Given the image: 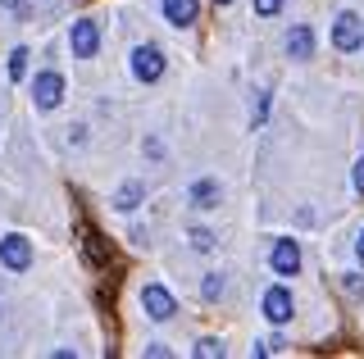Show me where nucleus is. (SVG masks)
I'll return each instance as SVG.
<instances>
[{
    "instance_id": "24",
    "label": "nucleus",
    "mask_w": 364,
    "mask_h": 359,
    "mask_svg": "<svg viewBox=\"0 0 364 359\" xmlns=\"http://www.w3.org/2000/svg\"><path fill=\"white\" fill-rule=\"evenodd\" d=\"M214 5H232V0H214Z\"/></svg>"
},
{
    "instance_id": "15",
    "label": "nucleus",
    "mask_w": 364,
    "mask_h": 359,
    "mask_svg": "<svg viewBox=\"0 0 364 359\" xmlns=\"http://www.w3.org/2000/svg\"><path fill=\"white\" fill-rule=\"evenodd\" d=\"M196 359H223V341H214V336L196 341Z\"/></svg>"
},
{
    "instance_id": "13",
    "label": "nucleus",
    "mask_w": 364,
    "mask_h": 359,
    "mask_svg": "<svg viewBox=\"0 0 364 359\" xmlns=\"http://www.w3.org/2000/svg\"><path fill=\"white\" fill-rule=\"evenodd\" d=\"M141 196H146V187H141V182H123V187H119V196H114V209L132 214V209L141 205Z\"/></svg>"
},
{
    "instance_id": "21",
    "label": "nucleus",
    "mask_w": 364,
    "mask_h": 359,
    "mask_svg": "<svg viewBox=\"0 0 364 359\" xmlns=\"http://www.w3.org/2000/svg\"><path fill=\"white\" fill-rule=\"evenodd\" d=\"M350 182H355V192L364 196V160H355V173H350Z\"/></svg>"
},
{
    "instance_id": "2",
    "label": "nucleus",
    "mask_w": 364,
    "mask_h": 359,
    "mask_svg": "<svg viewBox=\"0 0 364 359\" xmlns=\"http://www.w3.org/2000/svg\"><path fill=\"white\" fill-rule=\"evenodd\" d=\"M333 46H337L341 55H350V50L364 46V18L355 14V9H341V14H337V23H333Z\"/></svg>"
},
{
    "instance_id": "18",
    "label": "nucleus",
    "mask_w": 364,
    "mask_h": 359,
    "mask_svg": "<svg viewBox=\"0 0 364 359\" xmlns=\"http://www.w3.org/2000/svg\"><path fill=\"white\" fill-rule=\"evenodd\" d=\"M341 287H346V296H364V277L360 273H346V277H341Z\"/></svg>"
},
{
    "instance_id": "12",
    "label": "nucleus",
    "mask_w": 364,
    "mask_h": 359,
    "mask_svg": "<svg viewBox=\"0 0 364 359\" xmlns=\"http://www.w3.org/2000/svg\"><path fill=\"white\" fill-rule=\"evenodd\" d=\"M287 55H291V60H310V55H314V32H310V23H296L287 32Z\"/></svg>"
},
{
    "instance_id": "20",
    "label": "nucleus",
    "mask_w": 364,
    "mask_h": 359,
    "mask_svg": "<svg viewBox=\"0 0 364 359\" xmlns=\"http://www.w3.org/2000/svg\"><path fill=\"white\" fill-rule=\"evenodd\" d=\"M278 9H282V0H255V14L259 18H273Z\"/></svg>"
},
{
    "instance_id": "8",
    "label": "nucleus",
    "mask_w": 364,
    "mask_h": 359,
    "mask_svg": "<svg viewBox=\"0 0 364 359\" xmlns=\"http://www.w3.org/2000/svg\"><path fill=\"white\" fill-rule=\"evenodd\" d=\"M291 314H296L291 291L287 287H269L264 291V319L273 323V328H282V323H291Z\"/></svg>"
},
{
    "instance_id": "5",
    "label": "nucleus",
    "mask_w": 364,
    "mask_h": 359,
    "mask_svg": "<svg viewBox=\"0 0 364 359\" xmlns=\"http://www.w3.org/2000/svg\"><path fill=\"white\" fill-rule=\"evenodd\" d=\"M60 100H64V77L55 69H46V73L32 77V105H37V109H55Z\"/></svg>"
},
{
    "instance_id": "9",
    "label": "nucleus",
    "mask_w": 364,
    "mask_h": 359,
    "mask_svg": "<svg viewBox=\"0 0 364 359\" xmlns=\"http://www.w3.org/2000/svg\"><path fill=\"white\" fill-rule=\"evenodd\" d=\"M77 241H82V260L91 268H105L109 264V245H105V237H100L91 223H77Z\"/></svg>"
},
{
    "instance_id": "4",
    "label": "nucleus",
    "mask_w": 364,
    "mask_h": 359,
    "mask_svg": "<svg viewBox=\"0 0 364 359\" xmlns=\"http://www.w3.org/2000/svg\"><path fill=\"white\" fill-rule=\"evenodd\" d=\"M68 46H73L77 60H91V55L100 50V28H96V18H73V28H68Z\"/></svg>"
},
{
    "instance_id": "7",
    "label": "nucleus",
    "mask_w": 364,
    "mask_h": 359,
    "mask_svg": "<svg viewBox=\"0 0 364 359\" xmlns=\"http://www.w3.org/2000/svg\"><path fill=\"white\" fill-rule=\"evenodd\" d=\"M132 77L136 82H159V77H164V50L159 46H136L132 50Z\"/></svg>"
},
{
    "instance_id": "1",
    "label": "nucleus",
    "mask_w": 364,
    "mask_h": 359,
    "mask_svg": "<svg viewBox=\"0 0 364 359\" xmlns=\"http://www.w3.org/2000/svg\"><path fill=\"white\" fill-rule=\"evenodd\" d=\"M32 260H37V255H32V241L23 237V232H5V237H0V264H5L9 273H28Z\"/></svg>"
},
{
    "instance_id": "23",
    "label": "nucleus",
    "mask_w": 364,
    "mask_h": 359,
    "mask_svg": "<svg viewBox=\"0 0 364 359\" xmlns=\"http://www.w3.org/2000/svg\"><path fill=\"white\" fill-rule=\"evenodd\" d=\"M355 260L364 264V232H360V237H355Z\"/></svg>"
},
{
    "instance_id": "22",
    "label": "nucleus",
    "mask_w": 364,
    "mask_h": 359,
    "mask_svg": "<svg viewBox=\"0 0 364 359\" xmlns=\"http://www.w3.org/2000/svg\"><path fill=\"white\" fill-rule=\"evenodd\" d=\"M0 5H5V9H14V14H28V5H23V0H0Z\"/></svg>"
},
{
    "instance_id": "16",
    "label": "nucleus",
    "mask_w": 364,
    "mask_h": 359,
    "mask_svg": "<svg viewBox=\"0 0 364 359\" xmlns=\"http://www.w3.org/2000/svg\"><path fill=\"white\" fill-rule=\"evenodd\" d=\"M200 296H205V300L223 296V277H219V273H205V282H200Z\"/></svg>"
},
{
    "instance_id": "14",
    "label": "nucleus",
    "mask_w": 364,
    "mask_h": 359,
    "mask_svg": "<svg viewBox=\"0 0 364 359\" xmlns=\"http://www.w3.org/2000/svg\"><path fill=\"white\" fill-rule=\"evenodd\" d=\"M9 77H14V82H23V77H28V50H9Z\"/></svg>"
},
{
    "instance_id": "11",
    "label": "nucleus",
    "mask_w": 364,
    "mask_h": 359,
    "mask_svg": "<svg viewBox=\"0 0 364 359\" xmlns=\"http://www.w3.org/2000/svg\"><path fill=\"white\" fill-rule=\"evenodd\" d=\"M187 200H191V205H196V209H214V205H219V200H223V187L214 182V177H200V182H191Z\"/></svg>"
},
{
    "instance_id": "19",
    "label": "nucleus",
    "mask_w": 364,
    "mask_h": 359,
    "mask_svg": "<svg viewBox=\"0 0 364 359\" xmlns=\"http://www.w3.org/2000/svg\"><path fill=\"white\" fill-rule=\"evenodd\" d=\"M264 118H269V92H259V100H255V114H250V123L259 128Z\"/></svg>"
},
{
    "instance_id": "17",
    "label": "nucleus",
    "mask_w": 364,
    "mask_h": 359,
    "mask_svg": "<svg viewBox=\"0 0 364 359\" xmlns=\"http://www.w3.org/2000/svg\"><path fill=\"white\" fill-rule=\"evenodd\" d=\"M191 245H196V250H214V232L210 228H191Z\"/></svg>"
},
{
    "instance_id": "3",
    "label": "nucleus",
    "mask_w": 364,
    "mask_h": 359,
    "mask_svg": "<svg viewBox=\"0 0 364 359\" xmlns=\"http://www.w3.org/2000/svg\"><path fill=\"white\" fill-rule=\"evenodd\" d=\"M141 309H146V319H155V323H168L178 314V300H173V291L168 287H159V282H146L141 287Z\"/></svg>"
},
{
    "instance_id": "10",
    "label": "nucleus",
    "mask_w": 364,
    "mask_h": 359,
    "mask_svg": "<svg viewBox=\"0 0 364 359\" xmlns=\"http://www.w3.org/2000/svg\"><path fill=\"white\" fill-rule=\"evenodd\" d=\"M159 9L173 28H191L200 18V0H159Z\"/></svg>"
},
{
    "instance_id": "6",
    "label": "nucleus",
    "mask_w": 364,
    "mask_h": 359,
    "mask_svg": "<svg viewBox=\"0 0 364 359\" xmlns=\"http://www.w3.org/2000/svg\"><path fill=\"white\" fill-rule=\"evenodd\" d=\"M269 268L278 277H296V273H301V245H296V237H278V241H273Z\"/></svg>"
}]
</instances>
